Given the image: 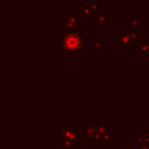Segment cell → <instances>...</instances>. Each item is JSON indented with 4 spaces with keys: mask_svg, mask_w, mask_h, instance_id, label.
<instances>
[{
    "mask_svg": "<svg viewBox=\"0 0 149 149\" xmlns=\"http://www.w3.org/2000/svg\"><path fill=\"white\" fill-rule=\"evenodd\" d=\"M0 27H1V20H0Z\"/></svg>",
    "mask_w": 149,
    "mask_h": 149,
    "instance_id": "obj_17",
    "label": "cell"
},
{
    "mask_svg": "<svg viewBox=\"0 0 149 149\" xmlns=\"http://www.w3.org/2000/svg\"><path fill=\"white\" fill-rule=\"evenodd\" d=\"M102 9L100 1H83L80 3V16L81 17H95Z\"/></svg>",
    "mask_w": 149,
    "mask_h": 149,
    "instance_id": "obj_4",
    "label": "cell"
},
{
    "mask_svg": "<svg viewBox=\"0 0 149 149\" xmlns=\"http://www.w3.org/2000/svg\"><path fill=\"white\" fill-rule=\"evenodd\" d=\"M108 27V19L107 15L102 12H100L95 16V28L97 29H106Z\"/></svg>",
    "mask_w": 149,
    "mask_h": 149,
    "instance_id": "obj_7",
    "label": "cell"
},
{
    "mask_svg": "<svg viewBox=\"0 0 149 149\" xmlns=\"http://www.w3.org/2000/svg\"><path fill=\"white\" fill-rule=\"evenodd\" d=\"M139 134L141 135L142 140H143V143H148L149 144V129H140L139 130Z\"/></svg>",
    "mask_w": 149,
    "mask_h": 149,
    "instance_id": "obj_13",
    "label": "cell"
},
{
    "mask_svg": "<svg viewBox=\"0 0 149 149\" xmlns=\"http://www.w3.org/2000/svg\"><path fill=\"white\" fill-rule=\"evenodd\" d=\"M139 1H141V2H149V0H139Z\"/></svg>",
    "mask_w": 149,
    "mask_h": 149,
    "instance_id": "obj_16",
    "label": "cell"
},
{
    "mask_svg": "<svg viewBox=\"0 0 149 149\" xmlns=\"http://www.w3.org/2000/svg\"><path fill=\"white\" fill-rule=\"evenodd\" d=\"M134 50H149V38H139L135 43Z\"/></svg>",
    "mask_w": 149,
    "mask_h": 149,
    "instance_id": "obj_10",
    "label": "cell"
},
{
    "mask_svg": "<svg viewBox=\"0 0 149 149\" xmlns=\"http://www.w3.org/2000/svg\"><path fill=\"white\" fill-rule=\"evenodd\" d=\"M76 146L77 144L72 140L61 136V146H59V149H76Z\"/></svg>",
    "mask_w": 149,
    "mask_h": 149,
    "instance_id": "obj_9",
    "label": "cell"
},
{
    "mask_svg": "<svg viewBox=\"0 0 149 149\" xmlns=\"http://www.w3.org/2000/svg\"><path fill=\"white\" fill-rule=\"evenodd\" d=\"M146 19L144 17H129L128 19V24L130 28H139L141 23H144Z\"/></svg>",
    "mask_w": 149,
    "mask_h": 149,
    "instance_id": "obj_11",
    "label": "cell"
},
{
    "mask_svg": "<svg viewBox=\"0 0 149 149\" xmlns=\"http://www.w3.org/2000/svg\"><path fill=\"white\" fill-rule=\"evenodd\" d=\"M143 143V140H142V137H141V135L137 133V134H134V136H133V144L134 146H141Z\"/></svg>",
    "mask_w": 149,
    "mask_h": 149,
    "instance_id": "obj_14",
    "label": "cell"
},
{
    "mask_svg": "<svg viewBox=\"0 0 149 149\" xmlns=\"http://www.w3.org/2000/svg\"><path fill=\"white\" fill-rule=\"evenodd\" d=\"M98 132V126L97 125H88L85 128H83V134H84V140H90L94 134Z\"/></svg>",
    "mask_w": 149,
    "mask_h": 149,
    "instance_id": "obj_8",
    "label": "cell"
},
{
    "mask_svg": "<svg viewBox=\"0 0 149 149\" xmlns=\"http://www.w3.org/2000/svg\"><path fill=\"white\" fill-rule=\"evenodd\" d=\"M90 142L92 146H112L113 144V129L108 128L104 134H94Z\"/></svg>",
    "mask_w": 149,
    "mask_h": 149,
    "instance_id": "obj_6",
    "label": "cell"
},
{
    "mask_svg": "<svg viewBox=\"0 0 149 149\" xmlns=\"http://www.w3.org/2000/svg\"><path fill=\"white\" fill-rule=\"evenodd\" d=\"M91 49L92 50H100V49H102V42L99 38H92L91 40Z\"/></svg>",
    "mask_w": 149,
    "mask_h": 149,
    "instance_id": "obj_12",
    "label": "cell"
},
{
    "mask_svg": "<svg viewBox=\"0 0 149 149\" xmlns=\"http://www.w3.org/2000/svg\"><path fill=\"white\" fill-rule=\"evenodd\" d=\"M64 17H65V21L61 22L59 27L62 29H64L65 31H74V30H77L81 27V24H80V20H81L80 13H70V12H68V13L64 14Z\"/></svg>",
    "mask_w": 149,
    "mask_h": 149,
    "instance_id": "obj_5",
    "label": "cell"
},
{
    "mask_svg": "<svg viewBox=\"0 0 149 149\" xmlns=\"http://www.w3.org/2000/svg\"><path fill=\"white\" fill-rule=\"evenodd\" d=\"M59 47L64 50H85L86 34H77L74 31H65L59 36Z\"/></svg>",
    "mask_w": 149,
    "mask_h": 149,
    "instance_id": "obj_1",
    "label": "cell"
},
{
    "mask_svg": "<svg viewBox=\"0 0 149 149\" xmlns=\"http://www.w3.org/2000/svg\"><path fill=\"white\" fill-rule=\"evenodd\" d=\"M119 40L118 49L119 50H134L136 41L140 38L139 28H119L118 29Z\"/></svg>",
    "mask_w": 149,
    "mask_h": 149,
    "instance_id": "obj_2",
    "label": "cell"
},
{
    "mask_svg": "<svg viewBox=\"0 0 149 149\" xmlns=\"http://www.w3.org/2000/svg\"><path fill=\"white\" fill-rule=\"evenodd\" d=\"M61 136L72 140L77 146L81 143L84 140L83 129L76 128V125L73 123H62L61 125Z\"/></svg>",
    "mask_w": 149,
    "mask_h": 149,
    "instance_id": "obj_3",
    "label": "cell"
},
{
    "mask_svg": "<svg viewBox=\"0 0 149 149\" xmlns=\"http://www.w3.org/2000/svg\"><path fill=\"white\" fill-rule=\"evenodd\" d=\"M139 149H149V144L148 143H142L141 146H139Z\"/></svg>",
    "mask_w": 149,
    "mask_h": 149,
    "instance_id": "obj_15",
    "label": "cell"
}]
</instances>
